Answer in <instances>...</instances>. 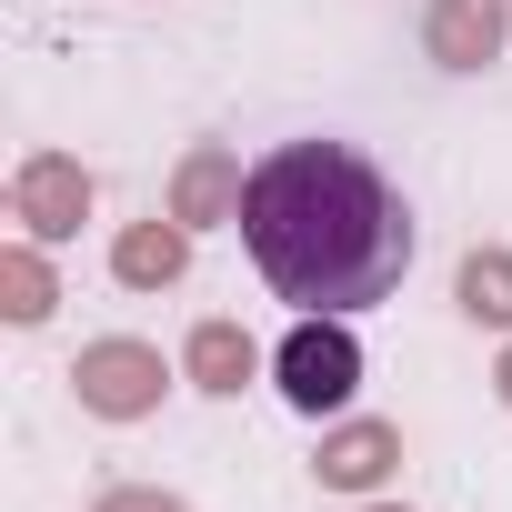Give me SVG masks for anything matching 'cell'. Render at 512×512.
Returning <instances> with one entry per match:
<instances>
[{
	"label": "cell",
	"instance_id": "6da1fadb",
	"mask_svg": "<svg viewBox=\"0 0 512 512\" xmlns=\"http://www.w3.org/2000/svg\"><path fill=\"white\" fill-rule=\"evenodd\" d=\"M241 241L282 302L342 322L392 302L412 272V211L352 141H282L272 161H251Z\"/></svg>",
	"mask_w": 512,
	"mask_h": 512
},
{
	"label": "cell",
	"instance_id": "7a4b0ae2",
	"mask_svg": "<svg viewBox=\"0 0 512 512\" xmlns=\"http://www.w3.org/2000/svg\"><path fill=\"white\" fill-rule=\"evenodd\" d=\"M272 372H282V402H292V412L332 422V412L362 392V342H352V322H342V312H302V322H292V342L272 352Z\"/></svg>",
	"mask_w": 512,
	"mask_h": 512
},
{
	"label": "cell",
	"instance_id": "3957f363",
	"mask_svg": "<svg viewBox=\"0 0 512 512\" xmlns=\"http://www.w3.org/2000/svg\"><path fill=\"white\" fill-rule=\"evenodd\" d=\"M71 392H81V412H101V422H141V412H161L171 362H161L151 342H91V352L71 362Z\"/></svg>",
	"mask_w": 512,
	"mask_h": 512
},
{
	"label": "cell",
	"instance_id": "277c9868",
	"mask_svg": "<svg viewBox=\"0 0 512 512\" xmlns=\"http://www.w3.org/2000/svg\"><path fill=\"white\" fill-rule=\"evenodd\" d=\"M11 221H21L31 241H71V231L91 221V171H81L71 151H31L21 181H11Z\"/></svg>",
	"mask_w": 512,
	"mask_h": 512
},
{
	"label": "cell",
	"instance_id": "5b68a950",
	"mask_svg": "<svg viewBox=\"0 0 512 512\" xmlns=\"http://www.w3.org/2000/svg\"><path fill=\"white\" fill-rule=\"evenodd\" d=\"M502 21H512V0H432L422 11V51L442 71H482V61H502Z\"/></svg>",
	"mask_w": 512,
	"mask_h": 512
},
{
	"label": "cell",
	"instance_id": "8992f818",
	"mask_svg": "<svg viewBox=\"0 0 512 512\" xmlns=\"http://www.w3.org/2000/svg\"><path fill=\"white\" fill-rule=\"evenodd\" d=\"M241 191H251V171L221 151V141H191L181 151V171H171V211L201 231V221H241Z\"/></svg>",
	"mask_w": 512,
	"mask_h": 512
},
{
	"label": "cell",
	"instance_id": "52a82bcc",
	"mask_svg": "<svg viewBox=\"0 0 512 512\" xmlns=\"http://www.w3.org/2000/svg\"><path fill=\"white\" fill-rule=\"evenodd\" d=\"M111 272H121L131 292H171V282L191 272V221H181V211H151V221H131V231L111 241Z\"/></svg>",
	"mask_w": 512,
	"mask_h": 512
},
{
	"label": "cell",
	"instance_id": "ba28073f",
	"mask_svg": "<svg viewBox=\"0 0 512 512\" xmlns=\"http://www.w3.org/2000/svg\"><path fill=\"white\" fill-rule=\"evenodd\" d=\"M392 462H402V432H392V422H332L322 452H312V472H322L332 492H372Z\"/></svg>",
	"mask_w": 512,
	"mask_h": 512
},
{
	"label": "cell",
	"instance_id": "9c48e42d",
	"mask_svg": "<svg viewBox=\"0 0 512 512\" xmlns=\"http://www.w3.org/2000/svg\"><path fill=\"white\" fill-rule=\"evenodd\" d=\"M181 372H191V392H241L251 372H262V352H251L241 322H201V332L181 342Z\"/></svg>",
	"mask_w": 512,
	"mask_h": 512
},
{
	"label": "cell",
	"instance_id": "30bf717a",
	"mask_svg": "<svg viewBox=\"0 0 512 512\" xmlns=\"http://www.w3.org/2000/svg\"><path fill=\"white\" fill-rule=\"evenodd\" d=\"M452 302H462L482 332H512V251H502V241L462 251V272H452Z\"/></svg>",
	"mask_w": 512,
	"mask_h": 512
},
{
	"label": "cell",
	"instance_id": "8fae6325",
	"mask_svg": "<svg viewBox=\"0 0 512 512\" xmlns=\"http://www.w3.org/2000/svg\"><path fill=\"white\" fill-rule=\"evenodd\" d=\"M51 302H61V292H51V262H41V241L21 231L11 251H0V312L31 332V322H51Z\"/></svg>",
	"mask_w": 512,
	"mask_h": 512
},
{
	"label": "cell",
	"instance_id": "7c38bea8",
	"mask_svg": "<svg viewBox=\"0 0 512 512\" xmlns=\"http://www.w3.org/2000/svg\"><path fill=\"white\" fill-rule=\"evenodd\" d=\"M101 512H191L181 492H141V482H121V492H101Z\"/></svg>",
	"mask_w": 512,
	"mask_h": 512
},
{
	"label": "cell",
	"instance_id": "4fadbf2b",
	"mask_svg": "<svg viewBox=\"0 0 512 512\" xmlns=\"http://www.w3.org/2000/svg\"><path fill=\"white\" fill-rule=\"evenodd\" d=\"M492 392H502V402H512V342H502V362H492Z\"/></svg>",
	"mask_w": 512,
	"mask_h": 512
},
{
	"label": "cell",
	"instance_id": "5bb4252c",
	"mask_svg": "<svg viewBox=\"0 0 512 512\" xmlns=\"http://www.w3.org/2000/svg\"><path fill=\"white\" fill-rule=\"evenodd\" d=\"M382 512H392V502H382Z\"/></svg>",
	"mask_w": 512,
	"mask_h": 512
}]
</instances>
